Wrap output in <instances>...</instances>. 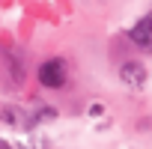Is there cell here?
Wrapping results in <instances>:
<instances>
[{
    "label": "cell",
    "mask_w": 152,
    "mask_h": 149,
    "mask_svg": "<svg viewBox=\"0 0 152 149\" xmlns=\"http://www.w3.org/2000/svg\"><path fill=\"white\" fill-rule=\"evenodd\" d=\"M36 81H39V87H45V90H60V87H66V81H69V66H66V60H63V57H48V60H42L39 69H36Z\"/></svg>",
    "instance_id": "6da1fadb"
},
{
    "label": "cell",
    "mask_w": 152,
    "mask_h": 149,
    "mask_svg": "<svg viewBox=\"0 0 152 149\" xmlns=\"http://www.w3.org/2000/svg\"><path fill=\"white\" fill-rule=\"evenodd\" d=\"M119 81H122L125 87H131V90H143L146 81H149V72H146L143 63H137V60H125V63L119 66Z\"/></svg>",
    "instance_id": "7a4b0ae2"
},
{
    "label": "cell",
    "mask_w": 152,
    "mask_h": 149,
    "mask_svg": "<svg viewBox=\"0 0 152 149\" xmlns=\"http://www.w3.org/2000/svg\"><path fill=\"white\" fill-rule=\"evenodd\" d=\"M128 39H131L134 45H140V48L152 51V12H149V15H143V18L128 30Z\"/></svg>",
    "instance_id": "3957f363"
},
{
    "label": "cell",
    "mask_w": 152,
    "mask_h": 149,
    "mask_svg": "<svg viewBox=\"0 0 152 149\" xmlns=\"http://www.w3.org/2000/svg\"><path fill=\"white\" fill-rule=\"evenodd\" d=\"M6 63H9V69H12V84L18 87L21 78H24V74H21V63H18V57H15L12 51H6Z\"/></svg>",
    "instance_id": "277c9868"
},
{
    "label": "cell",
    "mask_w": 152,
    "mask_h": 149,
    "mask_svg": "<svg viewBox=\"0 0 152 149\" xmlns=\"http://www.w3.org/2000/svg\"><path fill=\"white\" fill-rule=\"evenodd\" d=\"M0 116H3V119H6L9 125H18V122H30V119H21L15 107H3V110H0Z\"/></svg>",
    "instance_id": "5b68a950"
},
{
    "label": "cell",
    "mask_w": 152,
    "mask_h": 149,
    "mask_svg": "<svg viewBox=\"0 0 152 149\" xmlns=\"http://www.w3.org/2000/svg\"><path fill=\"white\" fill-rule=\"evenodd\" d=\"M39 119H57V110H54V107H42L39 116H36V122H39Z\"/></svg>",
    "instance_id": "8992f818"
},
{
    "label": "cell",
    "mask_w": 152,
    "mask_h": 149,
    "mask_svg": "<svg viewBox=\"0 0 152 149\" xmlns=\"http://www.w3.org/2000/svg\"><path fill=\"white\" fill-rule=\"evenodd\" d=\"M90 113H93V116H99V113H104V107H102V104H90Z\"/></svg>",
    "instance_id": "52a82bcc"
},
{
    "label": "cell",
    "mask_w": 152,
    "mask_h": 149,
    "mask_svg": "<svg viewBox=\"0 0 152 149\" xmlns=\"http://www.w3.org/2000/svg\"><path fill=\"white\" fill-rule=\"evenodd\" d=\"M0 149H9V143H3V140H0Z\"/></svg>",
    "instance_id": "ba28073f"
}]
</instances>
